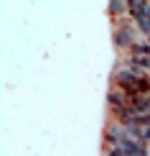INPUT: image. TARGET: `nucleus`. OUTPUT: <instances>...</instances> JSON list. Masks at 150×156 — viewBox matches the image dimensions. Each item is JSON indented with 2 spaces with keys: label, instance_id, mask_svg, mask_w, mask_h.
Segmentation results:
<instances>
[{
  "label": "nucleus",
  "instance_id": "f257e3e1",
  "mask_svg": "<svg viewBox=\"0 0 150 156\" xmlns=\"http://www.w3.org/2000/svg\"><path fill=\"white\" fill-rule=\"evenodd\" d=\"M107 156H145V146L127 138H107Z\"/></svg>",
  "mask_w": 150,
  "mask_h": 156
},
{
  "label": "nucleus",
  "instance_id": "f03ea898",
  "mask_svg": "<svg viewBox=\"0 0 150 156\" xmlns=\"http://www.w3.org/2000/svg\"><path fill=\"white\" fill-rule=\"evenodd\" d=\"M135 36H138L135 26H122V28L117 31V44H120V46H130V49H132V46H138V44H140Z\"/></svg>",
  "mask_w": 150,
  "mask_h": 156
}]
</instances>
